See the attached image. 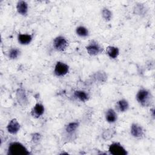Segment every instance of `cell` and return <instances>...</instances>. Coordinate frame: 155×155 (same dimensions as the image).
Returning a JSON list of instances; mask_svg holds the SVG:
<instances>
[{"instance_id": "obj_19", "label": "cell", "mask_w": 155, "mask_h": 155, "mask_svg": "<svg viewBox=\"0 0 155 155\" xmlns=\"http://www.w3.org/2000/svg\"><path fill=\"white\" fill-rule=\"evenodd\" d=\"M76 34L81 38H87L89 36L88 29L83 25H79L76 28Z\"/></svg>"}, {"instance_id": "obj_23", "label": "cell", "mask_w": 155, "mask_h": 155, "mask_svg": "<svg viewBox=\"0 0 155 155\" xmlns=\"http://www.w3.org/2000/svg\"><path fill=\"white\" fill-rule=\"evenodd\" d=\"M42 138V136L39 133H34L31 135V140L33 143H38Z\"/></svg>"}, {"instance_id": "obj_4", "label": "cell", "mask_w": 155, "mask_h": 155, "mask_svg": "<svg viewBox=\"0 0 155 155\" xmlns=\"http://www.w3.org/2000/svg\"><path fill=\"white\" fill-rule=\"evenodd\" d=\"M108 152L112 155H127L128 151L126 148L119 142H114L108 147Z\"/></svg>"}, {"instance_id": "obj_6", "label": "cell", "mask_w": 155, "mask_h": 155, "mask_svg": "<svg viewBox=\"0 0 155 155\" xmlns=\"http://www.w3.org/2000/svg\"><path fill=\"white\" fill-rule=\"evenodd\" d=\"M69 66L64 62L58 61L54 67L53 73L57 77H63L69 72Z\"/></svg>"}, {"instance_id": "obj_21", "label": "cell", "mask_w": 155, "mask_h": 155, "mask_svg": "<svg viewBox=\"0 0 155 155\" xmlns=\"http://www.w3.org/2000/svg\"><path fill=\"white\" fill-rule=\"evenodd\" d=\"M101 15L102 18L105 21H110L112 19L113 14L111 11L108 9L107 7H104L101 10Z\"/></svg>"}, {"instance_id": "obj_8", "label": "cell", "mask_w": 155, "mask_h": 155, "mask_svg": "<svg viewBox=\"0 0 155 155\" xmlns=\"http://www.w3.org/2000/svg\"><path fill=\"white\" fill-rule=\"evenodd\" d=\"M6 128L10 134H16L21 129V125L16 119L13 118L8 122Z\"/></svg>"}, {"instance_id": "obj_1", "label": "cell", "mask_w": 155, "mask_h": 155, "mask_svg": "<svg viewBox=\"0 0 155 155\" xmlns=\"http://www.w3.org/2000/svg\"><path fill=\"white\" fill-rule=\"evenodd\" d=\"M136 99L141 106L147 107L151 105L153 102V95L150 90L141 88L137 92Z\"/></svg>"}, {"instance_id": "obj_15", "label": "cell", "mask_w": 155, "mask_h": 155, "mask_svg": "<svg viewBox=\"0 0 155 155\" xmlns=\"http://www.w3.org/2000/svg\"><path fill=\"white\" fill-rule=\"evenodd\" d=\"M129 103L125 99H119L116 104V108L117 111L121 113L126 112L129 109Z\"/></svg>"}, {"instance_id": "obj_22", "label": "cell", "mask_w": 155, "mask_h": 155, "mask_svg": "<svg viewBox=\"0 0 155 155\" xmlns=\"http://www.w3.org/2000/svg\"><path fill=\"white\" fill-rule=\"evenodd\" d=\"M20 54H21L20 50L18 48L13 47L9 50L8 53V56L9 59L14 60V59H16L20 56Z\"/></svg>"}, {"instance_id": "obj_20", "label": "cell", "mask_w": 155, "mask_h": 155, "mask_svg": "<svg viewBox=\"0 0 155 155\" xmlns=\"http://www.w3.org/2000/svg\"><path fill=\"white\" fill-rule=\"evenodd\" d=\"M93 79L97 82L101 83L105 82L107 79V76L105 72L102 71H97L93 74Z\"/></svg>"}, {"instance_id": "obj_12", "label": "cell", "mask_w": 155, "mask_h": 155, "mask_svg": "<svg viewBox=\"0 0 155 155\" xmlns=\"http://www.w3.org/2000/svg\"><path fill=\"white\" fill-rule=\"evenodd\" d=\"M79 127V122L78 121L70 122L67 124L64 128V131L67 135H73L76 132Z\"/></svg>"}, {"instance_id": "obj_9", "label": "cell", "mask_w": 155, "mask_h": 155, "mask_svg": "<svg viewBox=\"0 0 155 155\" xmlns=\"http://www.w3.org/2000/svg\"><path fill=\"white\" fill-rule=\"evenodd\" d=\"M45 111V107L41 103H36L31 110V115L34 118H39L42 116Z\"/></svg>"}, {"instance_id": "obj_2", "label": "cell", "mask_w": 155, "mask_h": 155, "mask_svg": "<svg viewBox=\"0 0 155 155\" xmlns=\"http://www.w3.org/2000/svg\"><path fill=\"white\" fill-rule=\"evenodd\" d=\"M8 155H29L30 152L24 145L19 142L10 143L7 149Z\"/></svg>"}, {"instance_id": "obj_3", "label": "cell", "mask_w": 155, "mask_h": 155, "mask_svg": "<svg viewBox=\"0 0 155 155\" xmlns=\"http://www.w3.org/2000/svg\"><path fill=\"white\" fill-rule=\"evenodd\" d=\"M68 45L67 39L62 35L57 36L53 40V47L58 51H64Z\"/></svg>"}, {"instance_id": "obj_10", "label": "cell", "mask_w": 155, "mask_h": 155, "mask_svg": "<svg viewBox=\"0 0 155 155\" xmlns=\"http://www.w3.org/2000/svg\"><path fill=\"white\" fill-rule=\"evenodd\" d=\"M16 99L18 103L22 106H25L28 104V98L27 97L25 90L22 88H19L16 91Z\"/></svg>"}, {"instance_id": "obj_11", "label": "cell", "mask_w": 155, "mask_h": 155, "mask_svg": "<svg viewBox=\"0 0 155 155\" xmlns=\"http://www.w3.org/2000/svg\"><path fill=\"white\" fill-rule=\"evenodd\" d=\"M33 39V35L27 33H18L17 39L18 42L22 45L30 44Z\"/></svg>"}, {"instance_id": "obj_16", "label": "cell", "mask_w": 155, "mask_h": 155, "mask_svg": "<svg viewBox=\"0 0 155 155\" xmlns=\"http://www.w3.org/2000/svg\"><path fill=\"white\" fill-rule=\"evenodd\" d=\"M119 48L115 46H111L110 45L107 47L106 49V53L108 55V56L111 59H116L118 56L119 55Z\"/></svg>"}, {"instance_id": "obj_7", "label": "cell", "mask_w": 155, "mask_h": 155, "mask_svg": "<svg viewBox=\"0 0 155 155\" xmlns=\"http://www.w3.org/2000/svg\"><path fill=\"white\" fill-rule=\"evenodd\" d=\"M130 134L133 137L140 139L144 135L143 128L137 123H132L130 126Z\"/></svg>"}, {"instance_id": "obj_24", "label": "cell", "mask_w": 155, "mask_h": 155, "mask_svg": "<svg viewBox=\"0 0 155 155\" xmlns=\"http://www.w3.org/2000/svg\"><path fill=\"white\" fill-rule=\"evenodd\" d=\"M150 112L151 113L152 117L154 118V108H153L152 109H151V110H150Z\"/></svg>"}, {"instance_id": "obj_14", "label": "cell", "mask_w": 155, "mask_h": 155, "mask_svg": "<svg viewBox=\"0 0 155 155\" xmlns=\"http://www.w3.org/2000/svg\"><path fill=\"white\" fill-rule=\"evenodd\" d=\"M105 117L106 121L108 123L114 124L117 120V114L114 109L110 108L106 111L105 114Z\"/></svg>"}, {"instance_id": "obj_13", "label": "cell", "mask_w": 155, "mask_h": 155, "mask_svg": "<svg viewBox=\"0 0 155 155\" xmlns=\"http://www.w3.org/2000/svg\"><path fill=\"white\" fill-rule=\"evenodd\" d=\"M16 10L22 16H26L28 12V5L25 1H19L16 4Z\"/></svg>"}, {"instance_id": "obj_18", "label": "cell", "mask_w": 155, "mask_h": 155, "mask_svg": "<svg viewBox=\"0 0 155 155\" xmlns=\"http://www.w3.org/2000/svg\"><path fill=\"white\" fill-rule=\"evenodd\" d=\"M116 133V131L113 128H109L103 131L102 133V138L104 140H109L111 139Z\"/></svg>"}, {"instance_id": "obj_5", "label": "cell", "mask_w": 155, "mask_h": 155, "mask_svg": "<svg viewBox=\"0 0 155 155\" xmlns=\"http://www.w3.org/2000/svg\"><path fill=\"white\" fill-rule=\"evenodd\" d=\"M85 48L87 53L91 56H97L101 53L103 51V48L101 45L94 40L91 41L85 47Z\"/></svg>"}, {"instance_id": "obj_17", "label": "cell", "mask_w": 155, "mask_h": 155, "mask_svg": "<svg viewBox=\"0 0 155 155\" xmlns=\"http://www.w3.org/2000/svg\"><path fill=\"white\" fill-rule=\"evenodd\" d=\"M74 96L82 102H85L88 101L90 96L87 92L84 90H76L74 91Z\"/></svg>"}]
</instances>
